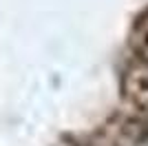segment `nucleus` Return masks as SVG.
Here are the masks:
<instances>
[{"label": "nucleus", "instance_id": "2", "mask_svg": "<svg viewBox=\"0 0 148 146\" xmlns=\"http://www.w3.org/2000/svg\"><path fill=\"white\" fill-rule=\"evenodd\" d=\"M142 51H144V55L148 58V33L144 36V44H142Z\"/></svg>", "mask_w": 148, "mask_h": 146}, {"label": "nucleus", "instance_id": "1", "mask_svg": "<svg viewBox=\"0 0 148 146\" xmlns=\"http://www.w3.org/2000/svg\"><path fill=\"white\" fill-rule=\"evenodd\" d=\"M128 84H133V91H128V95L133 97V102L139 106L142 111H148V78L142 75H133L128 80Z\"/></svg>", "mask_w": 148, "mask_h": 146}]
</instances>
